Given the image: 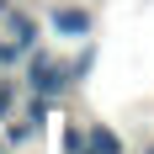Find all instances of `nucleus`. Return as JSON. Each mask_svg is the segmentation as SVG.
<instances>
[{"label": "nucleus", "instance_id": "f257e3e1", "mask_svg": "<svg viewBox=\"0 0 154 154\" xmlns=\"http://www.w3.org/2000/svg\"><path fill=\"white\" fill-rule=\"evenodd\" d=\"M32 48H37V21L27 11H16L11 0H0V64L27 59Z\"/></svg>", "mask_w": 154, "mask_h": 154}, {"label": "nucleus", "instance_id": "f03ea898", "mask_svg": "<svg viewBox=\"0 0 154 154\" xmlns=\"http://www.w3.org/2000/svg\"><path fill=\"white\" fill-rule=\"evenodd\" d=\"M27 85H32V96H48V101H53V96H64L69 85H75V69H69V64H59V59H43V53H37V59H32V69H27Z\"/></svg>", "mask_w": 154, "mask_h": 154}, {"label": "nucleus", "instance_id": "7ed1b4c3", "mask_svg": "<svg viewBox=\"0 0 154 154\" xmlns=\"http://www.w3.org/2000/svg\"><path fill=\"white\" fill-rule=\"evenodd\" d=\"M53 32L59 37H85L91 32V11L85 5H53Z\"/></svg>", "mask_w": 154, "mask_h": 154}, {"label": "nucleus", "instance_id": "20e7f679", "mask_svg": "<svg viewBox=\"0 0 154 154\" xmlns=\"http://www.w3.org/2000/svg\"><path fill=\"white\" fill-rule=\"evenodd\" d=\"M80 138H85V149L80 154H122V138H117V133H112V128H80Z\"/></svg>", "mask_w": 154, "mask_h": 154}, {"label": "nucleus", "instance_id": "39448f33", "mask_svg": "<svg viewBox=\"0 0 154 154\" xmlns=\"http://www.w3.org/2000/svg\"><path fill=\"white\" fill-rule=\"evenodd\" d=\"M37 128H43V122H32V117H27V122H11V128H5V138H11V143H27Z\"/></svg>", "mask_w": 154, "mask_h": 154}, {"label": "nucleus", "instance_id": "423d86ee", "mask_svg": "<svg viewBox=\"0 0 154 154\" xmlns=\"http://www.w3.org/2000/svg\"><path fill=\"white\" fill-rule=\"evenodd\" d=\"M11 106H16V85H0V122L11 117Z\"/></svg>", "mask_w": 154, "mask_h": 154}]
</instances>
